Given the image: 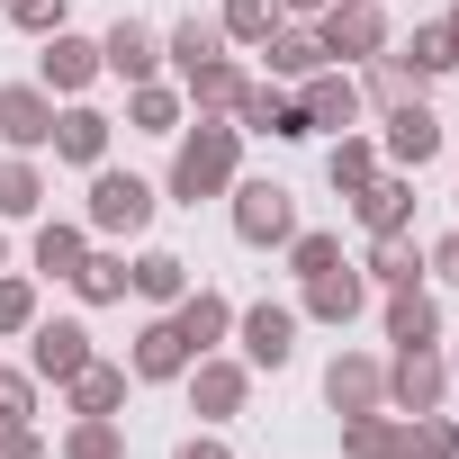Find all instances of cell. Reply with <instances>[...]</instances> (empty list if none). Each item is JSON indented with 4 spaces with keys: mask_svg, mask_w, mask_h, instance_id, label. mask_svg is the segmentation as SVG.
Listing matches in <instances>:
<instances>
[{
    "mask_svg": "<svg viewBox=\"0 0 459 459\" xmlns=\"http://www.w3.org/2000/svg\"><path fill=\"white\" fill-rule=\"evenodd\" d=\"M100 351H91V325L82 316H37L28 325V369H37V387H64V378H82Z\"/></svg>",
    "mask_w": 459,
    "mask_h": 459,
    "instance_id": "7",
    "label": "cell"
},
{
    "mask_svg": "<svg viewBox=\"0 0 459 459\" xmlns=\"http://www.w3.org/2000/svg\"><path fill=\"white\" fill-rule=\"evenodd\" d=\"M162 316L180 325L189 360H198V351H225V342H235V298H225V289H198V280H189V298H180V307H162Z\"/></svg>",
    "mask_w": 459,
    "mask_h": 459,
    "instance_id": "18",
    "label": "cell"
},
{
    "mask_svg": "<svg viewBox=\"0 0 459 459\" xmlns=\"http://www.w3.org/2000/svg\"><path fill=\"white\" fill-rule=\"evenodd\" d=\"M225 216H235V244L280 253L298 235V189L289 180H235V189H225Z\"/></svg>",
    "mask_w": 459,
    "mask_h": 459,
    "instance_id": "3",
    "label": "cell"
},
{
    "mask_svg": "<svg viewBox=\"0 0 459 459\" xmlns=\"http://www.w3.org/2000/svg\"><path fill=\"white\" fill-rule=\"evenodd\" d=\"M64 459H126V423H117V414H73Z\"/></svg>",
    "mask_w": 459,
    "mask_h": 459,
    "instance_id": "35",
    "label": "cell"
},
{
    "mask_svg": "<svg viewBox=\"0 0 459 459\" xmlns=\"http://www.w3.org/2000/svg\"><path fill=\"white\" fill-rule=\"evenodd\" d=\"M307 135H316V117H307V100L289 91V100H280V117H271V144H307Z\"/></svg>",
    "mask_w": 459,
    "mask_h": 459,
    "instance_id": "42",
    "label": "cell"
},
{
    "mask_svg": "<svg viewBox=\"0 0 459 459\" xmlns=\"http://www.w3.org/2000/svg\"><path fill=\"white\" fill-rule=\"evenodd\" d=\"M0 19L19 37H55V28H73V0H0Z\"/></svg>",
    "mask_w": 459,
    "mask_h": 459,
    "instance_id": "39",
    "label": "cell"
},
{
    "mask_svg": "<svg viewBox=\"0 0 459 459\" xmlns=\"http://www.w3.org/2000/svg\"><path fill=\"white\" fill-rule=\"evenodd\" d=\"M253 55H271V82H307V73H325V46H316V28H307V19H280Z\"/></svg>",
    "mask_w": 459,
    "mask_h": 459,
    "instance_id": "24",
    "label": "cell"
},
{
    "mask_svg": "<svg viewBox=\"0 0 459 459\" xmlns=\"http://www.w3.org/2000/svg\"><path fill=\"white\" fill-rule=\"evenodd\" d=\"M207 55H235L216 19H180V28H162V64H171V82H180L189 64H207Z\"/></svg>",
    "mask_w": 459,
    "mask_h": 459,
    "instance_id": "32",
    "label": "cell"
},
{
    "mask_svg": "<svg viewBox=\"0 0 459 459\" xmlns=\"http://www.w3.org/2000/svg\"><path fill=\"white\" fill-rule=\"evenodd\" d=\"M37 82H46L55 100H82V91L100 82V37H73V28L37 37Z\"/></svg>",
    "mask_w": 459,
    "mask_h": 459,
    "instance_id": "12",
    "label": "cell"
},
{
    "mask_svg": "<svg viewBox=\"0 0 459 459\" xmlns=\"http://www.w3.org/2000/svg\"><path fill=\"white\" fill-rule=\"evenodd\" d=\"M423 280H432V289H459V225L423 244Z\"/></svg>",
    "mask_w": 459,
    "mask_h": 459,
    "instance_id": "41",
    "label": "cell"
},
{
    "mask_svg": "<svg viewBox=\"0 0 459 459\" xmlns=\"http://www.w3.org/2000/svg\"><path fill=\"white\" fill-rule=\"evenodd\" d=\"M325 405H333V414H369V405H387V360L342 342V351L325 360Z\"/></svg>",
    "mask_w": 459,
    "mask_h": 459,
    "instance_id": "15",
    "label": "cell"
},
{
    "mask_svg": "<svg viewBox=\"0 0 459 459\" xmlns=\"http://www.w3.org/2000/svg\"><path fill=\"white\" fill-rule=\"evenodd\" d=\"M0 423H37V369H0Z\"/></svg>",
    "mask_w": 459,
    "mask_h": 459,
    "instance_id": "40",
    "label": "cell"
},
{
    "mask_svg": "<svg viewBox=\"0 0 459 459\" xmlns=\"http://www.w3.org/2000/svg\"><path fill=\"white\" fill-rule=\"evenodd\" d=\"M280 253H289V271H298V280H325V271L342 262V235H333V225H298Z\"/></svg>",
    "mask_w": 459,
    "mask_h": 459,
    "instance_id": "37",
    "label": "cell"
},
{
    "mask_svg": "<svg viewBox=\"0 0 459 459\" xmlns=\"http://www.w3.org/2000/svg\"><path fill=\"white\" fill-rule=\"evenodd\" d=\"M298 307H280V298H262V307H235V342H244V360L253 369H289L298 360Z\"/></svg>",
    "mask_w": 459,
    "mask_h": 459,
    "instance_id": "8",
    "label": "cell"
},
{
    "mask_svg": "<svg viewBox=\"0 0 459 459\" xmlns=\"http://www.w3.org/2000/svg\"><path fill=\"white\" fill-rule=\"evenodd\" d=\"M46 207V171H37V153H0V225H28Z\"/></svg>",
    "mask_w": 459,
    "mask_h": 459,
    "instance_id": "31",
    "label": "cell"
},
{
    "mask_svg": "<svg viewBox=\"0 0 459 459\" xmlns=\"http://www.w3.org/2000/svg\"><path fill=\"white\" fill-rule=\"evenodd\" d=\"M450 144H459V117H450Z\"/></svg>",
    "mask_w": 459,
    "mask_h": 459,
    "instance_id": "49",
    "label": "cell"
},
{
    "mask_svg": "<svg viewBox=\"0 0 459 459\" xmlns=\"http://www.w3.org/2000/svg\"><path fill=\"white\" fill-rule=\"evenodd\" d=\"M153 207H162V180L100 162L91 171V198H82V225H91V244H135L144 225H153Z\"/></svg>",
    "mask_w": 459,
    "mask_h": 459,
    "instance_id": "2",
    "label": "cell"
},
{
    "mask_svg": "<svg viewBox=\"0 0 459 459\" xmlns=\"http://www.w3.org/2000/svg\"><path fill=\"white\" fill-rule=\"evenodd\" d=\"M171 459H235V450H225V441H216V423H207V432H189Z\"/></svg>",
    "mask_w": 459,
    "mask_h": 459,
    "instance_id": "44",
    "label": "cell"
},
{
    "mask_svg": "<svg viewBox=\"0 0 459 459\" xmlns=\"http://www.w3.org/2000/svg\"><path fill=\"white\" fill-rule=\"evenodd\" d=\"M82 253H91V225H82V216H46L37 235H28V271H37V280H73Z\"/></svg>",
    "mask_w": 459,
    "mask_h": 459,
    "instance_id": "23",
    "label": "cell"
},
{
    "mask_svg": "<svg viewBox=\"0 0 459 459\" xmlns=\"http://www.w3.org/2000/svg\"><path fill=\"white\" fill-rule=\"evenodd\" d=\"M441 360H450V378H459V333H450V351H441Z\"/></svg>",
    "mask_w": 459,
    "mask_h": 459,
    "instance_id": "46",
    "label": "cell"
},
{
    "mask_svg": "<svg viewBox=\"0 0 459 459\" xmlns=\"http://www.w3.org/2000/svg\"><path fill=\"white\" fill-rule=\"evenodd\" d=\"M298 100H307L316 135H342V126H360V117H369V100H360V73H351V64L307 73V82H298Z\"/></svg>",
    "mask_w": 459,
    "mask_h": 459,
    "instance_id": "13",
    "label": "cell"
},
{
    "mask_svg": "<svg viewBox=\"0 0 459 459\" xmlns=\"http://www.w3.org/2000/svg\"><path fill=\"white\" fill-rule=\"evenodd\" d=\"M244 180V126L235 117H189L171 135V171H162V198L171 207H198V198H225Z\"/></svg>",
    "mask_w": 459,
    "mask_h": 459,
    "instance_id": "1",
    "label": "cell"
},
{
    "mask_svg": "<svg viewBox=\"0 0 459 459\" xmlns=\"http://www.w3.org/2000/svg\"><path fill=\"white\" fill-rule=\"evenodd\" d=\"M108 135H117V117H108V108L64 100V108H55V144H46V153H55V162H73V171H100V162H108Z\"/></svg>",
    "mask_w": 459,
    "mask_h": 459,
    "instance_id": "14",
    "label": "cell"
},
{
    "mask_svg": "<svg viewBox=\"0 0 459 459\" xmlns=\"http://www.w3.org/2000/svg\"><path fill=\"white\" fill-rule=\"evenodd\" d=\"M180 387H189V414L225 432V423H235V414L253 405V360H244V351H198Z\"/></svg>",
    "mask_w": 459,
    "mask_h": 459,
    "instance_id": "5",
    "label": "cell"
},
{
    "mask_svg": "<svg viewBox=\"0 0 459 459\" xmlns=\"http://www.w3.org/2000/svg\"><path fill=\"white\" fill-rule=\"evenodd\" d=\"M378 325H387V342H396V351H423V342H441V298H432V280H405V289H387Z\"/></svg>",
    "mask_w": 459,
    "mask_h": 459,
    "instance_id": "19",
    "label": "cell"
},
{
    "mask_svg": "<svg viewBox=\"0 0 459 459\" xmlns=\"http://www.w3.org/2000/svg\"><path fill=\"white\" fill-rule=\"evenodd\" d=\"M450 37H459V0H450Z\"/></svg>",
    "mask_w": 459,
    "mask_h": 459,
    "instance_id": "48",
    "label": "cell"
},
{
    "mask_svg": "<svg viewBox=\"0 0 459 459\" xmlns=\"http://www.w3.org/2000/svg\"><path fill=\"white\" fill-rule=\"evenodd\" d=\"M126 289H135V298L162 316V307H180V298H189V262L153 244V253H135V262H126Z\"/></svg>",
    "mask_w": 459,
    "mask_h": 459,
    "instance_id": "27",
    "label": "cell"
},
{
    "mask_svg": "<svg viewBox=\"0 0 459 459\" xmlns=\"http://www.w3.org/2000/svg\"><path fill=\"white\" fill-rule=\"evenodd\" d=\"M387 55H396V73H405L414 91H423V82H450V73H459V37H450V19H423V28H405V37H396Z\"/></svg>",
    "mask_w": 459,
    "mask_h": 459,
    "instance_id": "20",
    "label": "cell"
},
{
    "mask_svg": "<svg viewBox=\"0 0 459 459\" xmlns=\"http://www.w3.org/2000/svg\"><path fill=\"white\" fill-rule=\"evenodd\" d=\"M396 432H405V423H396L387 405H369V414H342V459H405V450H396Z\"/></svg>",
    "mask_w": 459,
    "mask_h": 459,
    "instance_id": "33",
    "label": "cell"
},
{
    "mask_svg": "<svg viewBox=\"0 0 459 459\" xmlns=\"http://www.w3.org/2000/svg\"><path fill=\"white\" fill-rule=\"evenodd\" d=\"M360 280H369L378 298H387V289H405V280H423V244H414V235H369Z\"/></svg>",
    "mask_w": 459,
    "mask_h": 459,
    "instance_id": "28",
    "label": "cell"
},
{
    "mask_svg": "<svg viewBox=\"0 0 459 459\" xmlns=\"http://www.w3.org/2000/svg\"><path fill=\"white\" fill-rule=\"evenodd\" d=\"M450 207H459V189H450Z\"/></svg>",
    "mask_w": 459,
    "mask_h": 459,
    "instance_id": "50",
    "label": "cell"
},
{
    "mask_svg": "<svg viewBox=\"0 0 459 459\" xmlns=\"http://www.w3.org/2000/svg\"><path fill=\"white\" fill-rule=\"evenodd\" d=\"M378 171H387V153H378V135H360V126H342V135L325 144V180H333L342 198H351V189H369Z\"/></svg>",
    "mask_w": 459,
    "mask_h": 459,
    "instance_id": "26",
    "label": "cell"
},
{
    "mask_svg": "<svg viewBox=\"0 0 459 459\" xmlns=\"http://www.w3.org/2000/svg\"><path fill=\"white\" fill-rule=\"evenodd\" d=\"M0 271H10V225H0Z\"/></svg>",
    "mask_w": 459,
    "mask_h": 459,
    "instance_id": "47",
    "label": "cell"
},
{
    "mask_svg": "<svg viewBox=\"0 0 459 459\" xmlns=\"http://www.w3.org/2000/svg\"><path fill=\"white\" fill-rule=\"evenodd\" d=\"M216 28H225V46H262L271 28H280V0H225V10H216Z\"/></svg>",
    "mask_w": 459,
    "mask_h": 459,
    "instance_id": "38",
    "label": "cell"
},
{
    "mask_svg": "<svg viewBox=\"0 0 459 459\" xmlns=\"http://www.w3.org/2000/svg\"><path fill=\"white\" fill-rule=\"evenodd\" d=\"M307 28H316L325 64H369V55H387V46H396L387 0H333V10H325V19H307Z\"/></svg>",
    "mask_w": 459,
    "mask_h": 459,
    "instance_id": "6",
    "label": "cell"
},
{
    "mask_svg": "<svg viewBox=\"0 0 459 459\" xmlns=\"http://www.w3.org/2000/svg\"><path fill=\"white\" fill-rule=\"evenodd\" d=\"M441 144H450V117H441L423 91H405L396 108H378V153H387V171H423Z\"/></svg>",
    "mask_w": 459,
    "mask_h": 459,
    "instance_id": "4",
    "label": "cell"
},
{
    "mask_svg": "<svg viewBox=\"0 0 459 459\" xmlns=\"http://www.w3.org/2000/svg\"><path fill=\"white\" fill-rule=\"evenodd\" d=\"M333 0H280V19H325Z\"/></svg>",
    "mask_w": 459,
    "mask_h": 459,
    "instance_id": "45",
    "label": "cell"
},
{
    "mask_svg": "<svg viewBox=\"0 0 459 459\" xmlns=\"http://www.w3.org/2000/svg\"><path fill=\"white\" fill-rule=\"evenodd\" d=\"M73 298L82 307H126V253L117 244H91L82 271H73Z\"/></svg>",
    "mask_w": 459,
    "mask_h": 459,
    "instance_id": "30",
    "label": "cell"
},
{
    "mask_svg": "<svg viewBox=\"0 0 459 459\" xmlns=\"http://www.w3.org/2000/svg\"><path fill=\"white\" fill-rule=\"evenodd\" d=\"M37 316H46L37 307V271H0V342H28Z\"/></svg>",
    "mask_w": 459,
    "mask_h": 459,
    "instance_id": "36",
    "label": "cell"
},
{
    "mask_svg": "<svg viewBox=\"0 0 459 459\" xmlns=\"http://www.w3.org/2000/svg\"><path fill=\"white\" fill-rule=\"evenodd\" d=\"M342 207L360 216V235H414V171H378V180L351 189Z\"/></svg>",
    "mask_w": 459,
    "mask_h": 459,
    "instance_id": "17",
    "label": "cell"
},
{
    "mask_svg": "<svg viewBox=\"0 0 459 459\" xmlns=\"http://www.w3.org/2000/svg\"><path fill=\"white\" fill-rule=\"evenodd\" d=\"M126 378H135V387H180V378H189V342H180L171 316H144V325H135V342H126Z\"/></svg>",
    "mask_w": 459,
    "mask_h": 459,
    "instance_id": "11",
    "label": "cell"
},
{
    "mask_svg": "<svg viewBox=\"0 0 459 459\" xmlns=\"http://www.w3.org/2000/svg\"><path fill=\"white\" fill-rule=\"evenodd\" d=\"M126 126H135V135H180V126H189L180 82H126Z\"/></svg>",
    "mask_w": 459,
    "mask_h": 459,
    "instance_id": "25",
    "label": "cell"
},
{
    "mask_svg": "<svg viewBox=\"0 0 459 459\" xmlns=\"http://www.w3.org/2000/svg\"><path fill=\"white\" fill-rule=\"evenodd\" d=\"M396 423H405V432H396L405 459H459V423H450L441 405H432V414H396Z\"/></svg>",
    "mask_w": 459,
    "mask_h": 459,
    "instance_id": "34",
    "label": "cell"
},
{
    "mask_svg": "<svg viewBox=\"0 0 459 459\" xmlns=\"http://www.w3.org/2000/svg\"><path fill=\"white\" fill-rule=\"evenodd\" d=\"M360 307H369V280H360L351 262H333L325 280H298V316H307V325H333V333H342V325H360Z\"/></svg>",
    "mask_w": 459,
    "mask_h": 459,
    "instance_id": "16",
    "label": "cell"
},
{
    "mask_svg": "<svg viewBox=\"0 0 459 459\" xmlns=\"http://www.w3.org/2000/svg\"><path fill=\"white\" fill-rule=\"evenodd\" d=\"M126 387H135L126 360H91L82 378H64V405L73 414H126Z\"/></svg>",
    "mask_w": 459,
    "mask_h": 459,
    "instance_id": "29",
    "label": "cell"
},
{
    "mask_svg": "<svg viewBox=\"0 0 459 459\" xmlns=\"http://www.w3.org/2000/svg\"><path fill=\"white\" fill-rule=\"evenodd\" d=\"M100 73H117V82H162V28L117 19V28L100 37Z\"/></svg>",
    "mask_w": 459,
    "mask_h": 459,
    "instance_id": "21",
    "label": "cell"
},
{
    "mask_svg": "<svg viewBox=\"0 0 459 459\" xmlns=\"http://www.w3.org/2000/svg\"><path fill=\"white\" fill-rule=\"evenodd\" d=\"M244 64L235 55H207V64H189L180 73V100H189V117H235V100H244Z\"/></svg>",
    "mask_w": 459,
    "mask_h": 459,
    "instance_id": "22",
    "label": "cell"
},
{
    "mask_svg": "<svg viewBox=\"0 0 459 459\" xmlns=\"http://www.w3.org/2000/svg\"><path fill=\"white\" fill-rule=\"evenodd\" d=\"M46 144H55V91L0 82V153H46Z\"/></svg>",
    "mask_w": 459,
    "mask_h": 459,
    "instance_id": "10",
    "label": "cell"
},
{
    "mask_svg": "<svg viewBox=\"0 0 459 459\" xmlns=\"http://www.w3.org/2000/svg\"><path fill=\"white\" fill-rule=\"evenodd\" d=\"M450 396V360H441V342H423V351H387V414H432Z\"/></svg>",
    "mask_w": 459,
    "mask_h": 459,
    "instance_id": "9",
    "label": "cell"
},
{
    "mask_svg": "<svg viewBox=\"0 0 459 459\" xmlns=\"http://www.w3.org/2000/svg\"><path fill=\"white\" fill-rule=\"evenodd\" d=\"M0 459H55L37 423H0Z\"/></svg>",
    "mask_w": 459,
    "mask_h": 459,
    "instance_id": "43",
    "label": "cell"
}]
</instances>
